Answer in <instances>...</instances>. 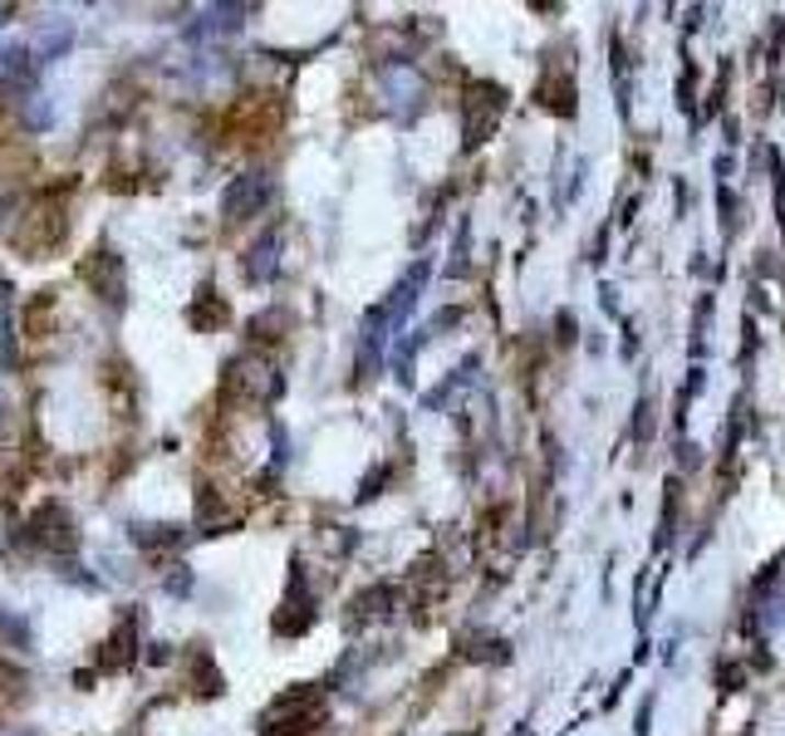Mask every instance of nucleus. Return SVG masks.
I'll return each mask as SVG.
<instances>
[{"label":"nucleus","instance_id":"nucleus-1","mask_svg":"<svg viewBox=\"0 0 785 736\" xmlns=\"http://www.w3.org/2000/svg\"><path fill=\"white\" fill-rule=\"evenodd\" d=\"M266 197H270V182H266V177H246V182H236L232 192H226V212H232V216H246V212H256Z\"/></svg>","mask_w":785,"mask_h":736}]
</instances>
